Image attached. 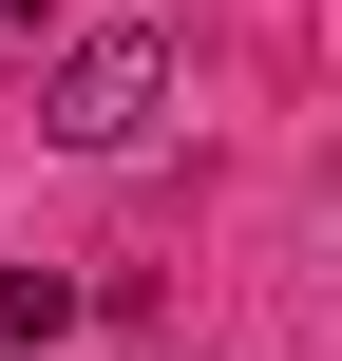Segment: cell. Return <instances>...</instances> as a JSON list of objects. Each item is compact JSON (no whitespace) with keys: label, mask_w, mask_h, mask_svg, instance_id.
Returning <instances> with one entry per match:
<instances>
[{"label":"cell","mask_w":342,"mask_h":361,"mask_svg":"<svg viewBox=\"0 0 342 361\" xmlns=\"http://www.w3.org/2000/svg\"><path fill=\"white\" fill-rule=\"evenodd\" d=\"M0 19H38V0H0Z\"/></svg>","instance_id":"obj_3"},{"label":"cell","mask_w":342,"mask_h":361,"mask_svg":"<svg viewBox=\"0 0 342 361\" xmlns=\"http://www.w3.org/2000/svg\"><path fill=\"white\" fill-rule=\"evenodd\" d=\"M152 114H171V38H152V19L57 38V76H38V133H57V152H133Z\"/></svg>","instance_id":"obj_1"},{"label":"cell","mask_w":342,"mask_h":361,"mask_svg":"<svg viewBox=\"0 0 342 361\" xmlns=\"http://www.w3.org/2000/svg\"><path fill=\"white\" fill-rule=\"evenodd\" d=\"M76 324V267H0V343H57Z\"/></svg>","instance_id":"obj_2"}]
</instances>
